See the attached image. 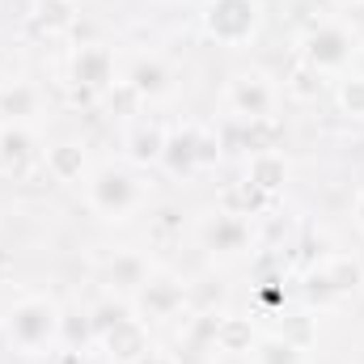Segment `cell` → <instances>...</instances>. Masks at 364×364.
Listing matches in <instances>:
<instances>
[{
	"mask_svg": "<svg viewBox=\"0 0 364 364\" xmlns=\"http://www.w3.org/2000/svg\"><path fill=\"white\" fill-rule=\"evenodd\" d=\"M60 326H64L60 305L47 301V296H26V301H17V305L4 314V335H9V343H13L17 352H26V356L47 352V348L60 339Z\"/></svg>",
	"mask_w": 364,
	"mask_h": 364,
	"instance_id": "1",
	"label": "cell"
},
{
	"mask_svg": "<svg viewBox=\"0 0 364 364\" xmlns=\"http://www.w3.org/2000/svg\"><path fill=\"white\" fill-rule=\"evenodd\" d=\"M263 21L259 0H203V30L220 47H242L255 38Z\"/></svg>",
	"mask_w": 364,
	"mask_h": 364,
	"instance_id": "2",
	"label": "cell"
},
{
	"mask_svg": "<svg viewBox=\"0 0 364 364\" xmlns=\"http://www.w3.org/2000/svg\"><path fill=\"white\" fill-rule=\"evenodd\" d=\"M140 203H144V186H140V178H132L127 170L106 166V170H97L90 178V208L102 212V216H110V220L136 212Z\"/></svg>",
	"mask_w": 364,
	"mask_h": 364,
	"instance_id": "3",
	"label": "cell"
},
{
	"mask_svg": "<svg viewBox=\"0 0 364 364\" xmlns=\"http://www.w3.org/2000/svg\"><path fill=\"white\" fill-rule=\"evenodd\" d=\"M352 55H356V34L343 26H318L305 38V64L314 73H339L352 64Z\"/></svg>",
	"mask_w": 364,
	"mask_h": 364,
	"instance_id": "4",
	"label": "cell"
},
{
	"mask_svg": "<svg viewBox=\"0 0 364 364\" xmlns=\"http://www.w3.org/2000/svg\"><path fill=\"white\" fill-rule=\"evenodd\" d=\"M182 305H186V284L174 275H149L140 288H136V309H140V322H161V318H174Z\"/></svg>",
	"mask_w": 364,
	"mask_h": 364,
	"instance_id": "5",
	"label": "cell"
},
{
	"mask_svg": "<svg viewBox=\"0 0 364 364\" xmlns=\"http://www.w3.org/2000/svg\"><path fill=\"white\" fill-rule=\"evenodd\" d=\"M225 102H229V110H233L237 119H272L275 85L267 81V77H259V73H242V77L229 81Z\"/></svg>",
	"mask_w": 364,
	"mask_h": 364,
	"instance_id": "6",
	"label": "cell"
},
{
	"mask_svg": "<svg viewBox=\"0 0 364 364\" xmlns=\"http://www.w3.org/2000/svg\"><path fill=\"white\" fill-rule=\"evenodd\" d=\"M106 348H110V356L119 364H136V360H144L153 348H149V331H144V322L140 318H132V314H123L114 326H106L102 335H97Z\"/></svg>",
	"mask_w": 364,
	"mask_h": 364,
	"instance_id": "7",
	"label": "cell"
},
{
	"mask_svg": "<svg viewBox=\"0 0 364 364\" xmlns=\"http://www.w3.org/2000/svg\"><path fill=\"white\" fill-rule=\"evenodd\" d=\"M73 81L85 90H110L114 85V51L106 43H90L73 55Z\"/></svg>",
	"mask_w": 364,
	"mask_h": 364,
	"instance_id": "8",
	"label": "cell"
},
{
	"mask_svg": "<svg viewBox=\"0 0 364 364\" xmlns=\"http://www.w3.org/2000/svg\"><path fill=\"white\" fill-rule=\"evenodd\" d=\"M203 242L212 255H242L250 246V220L237 212H216L203 229Z\"/></svg>",
	"mask_w": 364,
	"mask_h": 364,
	"instance_id": "9",
	"label": "cell"
},
{
	"mask_svg": "<svg viewBox=\"0 0 364 364\" xmlns=\"http://www.w3.org/2000/svg\"><path fill=\"white\" fill-rule=\"evenodd\" d=\"M360 263L356 259H348V255H335L322 272L314 275V292H322V296H348V292H356L360 288Z\"/></svg>",
	"mask_w": 364,
	"mask_h": 364,
	"instance_id": "10",
	"label": "cell"
},
{
	"mask_svg": "<svg viewBox=\"0 0 364 364\" xmlns=\"http://www.w3.org/2000/svg\"><path fill=\"white\" fill-rule=\"evenodd\" d=\"M284 178H288V161H284V153H275V149H267V153H250L246 182H250L255 191L272 195V191H279V186H284Z\"/></svg>",
	"mask_w": 364,
	"mask_h": 364,
	"instance_id": "11",
	"label": "cell"
},
{
	"mask_svg": "<svg viewBox=\"0 0 364 364\" xmlns=\"http://www.w3.org/2000/svg\"><path fill=\"white\" fill-rule=\"evenodd\" d=\"M34 166V140L13 123L0 132V170L4 174H26Z\"/></svg>",
	"mask_w": 364,
	"mask_h": 364,
	"instance_id": "12",
	"label": "cell"
},
{
	"mask_svg": "<svg viewBox=\"0 0 364 364\" xmlns=\"http://www.w3.org/2000/svg\"><path fill=\"white\" fill-rule=\"evenodd\" d=\"M85 149L81 144H55L51 153H47V170H51V178L55 182H81L85 178Z\"/></svg>",
	"mask_w": 364,
	"mask_h": 364,
	"instance_id": "13",
	"label": "cell"
},
{
	"mask_svg": "<svg viewBox=\"0 0 364 364\" xmlns=\"http://www.w3.org/2000/svg\"><path fill=\"white\" fill-rule=\"evenodd\" d=\"M34 110H38V90H34V85L13 81V85H4V90H0V119L21 123V119H30Z\"/></svg>",
	"mask_w": 364,
	"mask_h": 364,
	"instance_id": "14",
	"label": "cell"
},
{
	"mask_svg": "<svg viewBox=\"0 0 364 364\" xmlns=\"http://www.w3.org/2000/svg\"><path fill=\"white\" fill-rule=\"evenodd\" d=\"M144 279H149V267H144L140 255H114L110 267H106V284L110 288H123V292H136Z\"/></svg>",
	"mask_w": 364,
	"mask_h": 364,
	"instance_id": "15",
	"label": "cell"
},
{
	"mask_svg": "<svg viewBox=\"0 0 364 364\" xmlns=\"http://www.w3.org/2000/svg\"><path fill=\"white\" fill-rule=\"evenodd\" d=\"M127 85L140 93V97H161V93L170 90V73H166L161 60H140V64L132 68Z\"/></svg>",
	"mask_w": 364,
	"mask_h": 364,
	"instance_id": "16",
	"label": "cell"
},
{
	"mask_svg": "<svg viewBox=\"0 0 364 364\" xmlns=\"http://www.w3.org/2000/svg\"><path fill=\"white\" fill-rule=\"evenodd\" d=\"M161 153H166V132H161V127H136V132L127 136V157H132L136 166L161 161Z\"/></svg>",
	"mask_w": 364,
	"mask_h": 364,
	"instance_id": "17",
	"label": "cell"
},
{
	"mask_svg": "<svg viewBox=\"0 0 364 364\" xmlns=\"http://www.w3.org/2000/svg\"><path fill=\"white\" fill-rule=\"evenodd\" d=\"M161 161L174 170V174H191L199 170V157H195V127L191 132H178V136H166V153Z\"/></svg>",
	"mask_w": 364,
	"mask_h": 364,
	"instance_id": "18",
	"label": "cell"
},
{
	"mask_svg": "<svg viewBox=\"0 0 364 364\" xmlns=\"http://www.w3.org/2000/svg\"><path fill=\"white\" fill-rule=\"evenodd\" d=\"M212 348H220V352H250V348H255L250 322H246V318H220V322H216V343H212Z\"/></svg>",
	"mask_w": 364,
	"mask_h": 364,
	"instance_id": "19",
	"label": "cell"
},
{
	"mask_svg": "<svg viewBox=\"0 0 364 364\" xmlns=\"http://www.w3.org/2000/svg\"><path fill=\"white\" fill-rule=\"evenodd\" d=\"M255 360L259 364H301V348L288 343L284 335H267L255 343Z\"/></svg>",
	"mask_w": 364,
	"mask_h": 364,
	"instance_id": "20",
	"label": "cell"
},
{
	"mask_svg": "<svg viewBox=\"0 0 364 364\" xmlns=\"http://www.w3.org/2000/svg\"><path fill=\"white\" fill-rule=\"evenodd\" d=\"M288 93H292V97H301V102L318 97V93H322V73H314L309 64H305V68H296V73L288 77Z\"/></svg>",
	"mask_w": 364,
	"mask_h": 364,
	"instance_id": "21",
	"label": "cell"
},
{
	"mask_svg": "<svg viewBox=\"0 0 364 364\" xmlns=\"http://www.w3.org/2000/svg\"><path fill=\"white\" fill-rule=\"evenodd\" d=\"M339 106H343V114L364 119V77H348L339 85Z\"/></svg>",
	"mask_w": 364,
	"mask_h": 364,
	"instance_id": "22",
	"label": "cell"
},
{
	"mask_svg": "<svg viewBox=\"0 0 364 364\" xmlns=\"http://www.w3.org/2000/svg\"><path fill=\"white\" fill-rule=\"evenodd\" d=\"M68 17H73V4L68 0H43V9H38V26H47V30H60V26H68Z\"/></svg>",
	"mask_w": 364,
	"mask_h": 364,
	"instance_id": "23",
	"label": "cell"
},
{
	"mask_svg": "<svg viewBox=\"0 0 364 364\" xmlns=\"http://www.w3.org/2000/svg\"><path fill=\"white\" fill-rule=\"evenodd\" d=\"M356 225L364 229V186L356 191Z\"/></svg>",
	"mask_w": 364,
	"mask_h": 364,
	"instance_id": "24",
	"label": "cell"
},
{
	"mask_svg": "<svg viewBox=\"0 0 364 364\" xmlns=\"http://www.w3.org/2000/svg\"><path fill=\"white\" fill-rule=\"evenodd\" d=\"M335 4H352V0H335Z\"/></svg>",
	"mask_w": 364,
	"mask_h": 364,
	"instance_id": "25",
	"label": "cell"
},
{
	"mask_svg": "<svg viewBox=\"0 0 364 364\" xmlns=\"http://www.w3.org/2000/svg\"><path fill=\"white\" fill-rule=\"evenodd\" d=\"M68 4H77V0H68Z\"/></svg>",
	"mask_w": 364,
	"mask_h": 364,
	"instance_id": "26",
	"label": "cell"
}]
</instances>
